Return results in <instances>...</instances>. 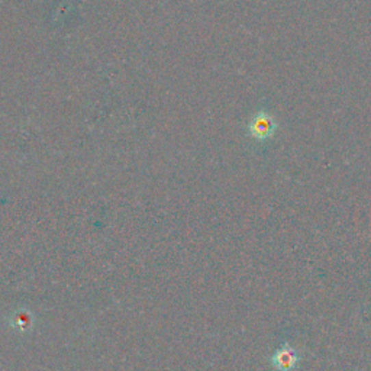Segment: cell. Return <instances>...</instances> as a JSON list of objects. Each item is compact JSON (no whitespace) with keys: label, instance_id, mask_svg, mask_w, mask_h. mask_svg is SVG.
Returning <instances> with one entry per match:
<instances>
[{"label":"cell","instance_id":"6da1fadb","mask_svg":"<svg viewBox=\"0 0 371 371\" xmlns=\"http://www.w3.org/2000/svg\"><path fill=\"white\" fill-rule=\"evenodd\" d=\"M277 129H279L277 120L266 109L257 110V114L253 116L248 125L250 135L258 142H267L268 140L273 138Z\"/></svg>","mask_w":371,"mask_h":371},{"label":"cell","instance_id":"7a4b0ae2","mask_svg":"<svg viewBox=\"0 0 371 371\" xmlns=\"http://www.w3.org/2000/svg\"><path fill=\"white\" fill-rule=\"evenodd\" d=\"M298 355H296L293 351L290 350H281L277 353L276 358H274V363L277 366V368L280 370H292L294 367V364L298 363Z\"/></svg>","mask_w":371,"mask_h":371}]
</instances>
